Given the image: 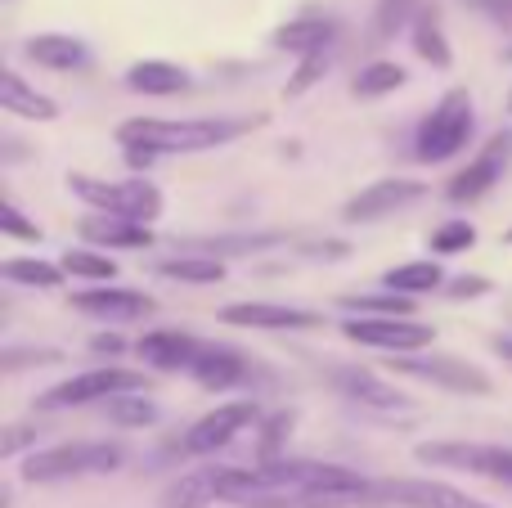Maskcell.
I'll use <instances>...</instances> for the list:
<instances>
[{"label": "cell", "instance_id": "9a60e30c", "mask_svg": "<svg viewBox=\"0 0 512 508\" xmlns=\"http://www.w3.org/2000/svg\"><path fill=\"white\" fill-rule=\"evenodd\" d=\"M333 383H337V392H342L346 401L364 405V410H378V414H400V410H409L405 392H396V387L382 383V378L369 374V369H337Z\"/></svg>", "mask_w": 512, "mask_h": 508}, {"label": "cell", "instance_id": "836d02e7", "mask_svg": "<svg viewBox=\"0 0 512 508\" xmlns=\"http://www.w3.org/2000/svg\"><path fill=\"white\" fill-rule=\"evenodd\" d=\"M409 9H414V0H382L378 9V23H373V32H378V41H387L391 32H396L400 23L409 18Z\"/></svg>", "mask_w": 512, "mask_h": 508}, {"label": "cell", "instance_id": "2e32d148", "mask_svg": "<svg viewBox=\"0 0 512 508\" xmlns=\"http://www.w3.org/2000/svg\"><path fill=\"white\" fill-rule=\"evenodd\" d=\"M140 360L153 369H194V360L203 356V347H198L189 333H176V329H158V333H144L140 338Z\"/></svg>", "mask_w": 512, "mask_h": 508}, {"label": "cell", "instance_id": "d6986e66", "mask_svg": "<svg viewBox=\"0 0 512 508\" xmlns=\"http://www.w3.org/2000/svg\"><path fill=\"white\" fill-rule=\"evenodd\" d=\"M27 59H36L41 68H54V72H72L90 59L86 45L77 36H63V32H41L27 41Z\"/></svg>", "mask_w": 512, "mask_h": 508}, {"label": "cell", "instance_id": "7c38bea8", "mask_svg": "<svg viewBox=\"0 0 512 508\" xmlns=\"http://www.w3.org/2000/svg\"><path fill=\"white\" fill-rule=\"evenodd\" d=\"M508 158H512V135H495V140H490L486 149H481L477 158H472L468 167L450 180V198H454V203H472V198L490 194V185H495V180H504Z\"/></svg>", "mask_w": 512, "mask_h": 508}, {"label": "cell", "instance_id": "e575fe53", "mask_svg": "<svg viewBox=\"0 0 512 508\" xmlns=\"http://www.w3.org/2000/svg\"><path fill=\"white\" fill-rule=\"evenodd\" d=\"M0 230H5V234H14V239H27V243H36V239H41V230H36V225L27 221V216L18 212L14 203H5V207H0Z\"/></svg>", "mask_w": 512, "mask_h": 508}, {"label": "cell", "instance_id": "d590c367", "mask_svg": "<svg viewBox=\"0 0 512 508\" xmlns=\"http://www.w3.org/2000/svg\"><path fill=\"white\" fill-rule=\"evenodd\" d=\"M59 360V351H5V369H18V365H50Z\"/></svg>", "mask_w": 512, "mask_h": 508}, {"label": "cell", "instance_id": "7402d4cb", "mask_svg": "<svg viewBox=\"0 0 512 508\" xmlns=\"http://www.w3.org/2000/svg\"><path fill=\"white\" fill-rule=\"evenodd\" d=\"M346 311H360V320H414V297L405 293H360V297H342Z\"/></svg>", "mask_w": 512, "mask_h": 508}, {"label": "cell", "instance_id": "4316f807", "mask_svg": "<svg viewBox=\"0 0 512 508\" xmlns=\"http://www.w3.org/2000/svg\"><path fill=\"white\" fill-rule=\"evenodd\" d=\"M63 275H77V279H99V284H108V279L117 275V261L104 257V252H86V248H72L63 252Z\"/></svg>", "mask_w": 512, "mask_h": 508}, {"label": "cell", "instance_id": "4dcf8cb0", "mask_svg": "<svg viewBox=\"0 0 512 508\" xmlns=\"http://www.w3.org/2000/svg\"><path fill=\"white\" fill-rule=\"evenodd\" d=\"M108 414H113V423H122V428H140V423H153V405L144 401V396H117V401H108Z\"/></svg>", "mask_w": 512, "mask_h": 508}, {"label": "cell", "instance_id": "3957f363", "mask_svg": "<svg viewBox=\"0 0 512 508\" xmlns=\"http://www.w3.org/2000/svg\"><path fill=\"white\" fill-rule=\"evenodd\" d=\"M68 189L81 203L95 207V212L126 216V221H140V225H149L162 212V194L153 180H99L77 171V176H68Z\"/></svg>", "mask_w": 512, "mask_h": 508}, {"label": "cell", "instance_id": "74e56055", "mask_svg": "<svg viewBox=\"0 0 512 508\" xmlns=\"http://www.w3.org/2000/svg\"><path fill=\"white\" fill-rule=\"evenodd\" d=\"M90 347H95V351H108V356H117V351H122V338H113V333H99Z\"/></svg>", "mask_w": 512, "mask_h": 508}, {"label": "cell", "instance_id": "44dd1931", "mask_svg": "<svg viewBox=\"0 0 512 508\" xmlns=\"http://www.w3.org/2000/svg\"><path fill=\"white\" fill-rule=\"evenodd\" d=\"M189 374H194L207 392H221V387H230V383H239V378H243V360L234 356V351L203 347V356L194 360V369H189Z\"/></svg>", "mask_w": 512, "mask_h": 508}, {"label": "cell", "instance_id": "5bb4252c", "mask_svg": "<svg viewBox=\"0 0 512 508\" xmlns=\"http://www.w3.org/2000/svg\"><path fill=\"white\" fill-rule=\"evenodd\" d=\"M72 306L86 315H95V320H144V315L158 311V302H153L149 293H135V288H90V293H77L72 297Z\"/></svg>", "mask_w": 512, "mask_h": 508}, {"label": "cell", "instance_id": "d4e9b609", "mask_svg": "<svg viewBox=\"0 0 512 508\" xmlns=\"http://www.w3.org/2000/svg\"><path fill=\"white\" fill-rule=\"evenodd\" d=\"M441 266L436 261H409V266H396L387 270V279L382 284L391 288V293H405V297H418V293H432V288H441Z\"/></svg>", "mask_w": 512, "mask_h": 508}, {"label": "cell", "instance_id": "f1b7e54d", "mask_svg": "<svg viewBox=\"0 0 512 508\" xmlns=\"http://www.w3.org/2000/svg\"><path fill=\"white\" fill-rule=\"evenodd\" d=\"M405 86V68L400 63H369V68L355 77V95H387V90Z\"/></svg>", "mask_w": 512, "mask_h": 508}, {"label": "cell", "instance_id": "ffe728a7", "mask_svg": "<svg viewBox=\"0 0 512 508\" xmlns=\"http://www.w3.org/2000/svg\"><path fill=\"white\" fill-rule=\"evenodd\" d=\"M126 86L140 90V95H176V90L189 86V77H185V68H176L167 59H144L126 72Z\"/></svg>", "mask_w": 512, "mask_h": 508}, {"label": "cell", "instance_id": "5b68a950", "mask_svg": "<svg viewBox=\"0 0 512 508\" xmlns=\"http://www.w3.org/2000/svg\"><path fill=\"white\" fill-rule=\"evenodd\" d=\"M472 140V95L468 90H450L418 126V162H445Z\"/></svg>", "mask_w": 512, "mask_h": 508}, {"label": "cell", "instance_id": "ba28073f", "mask_svg": "<svg viewBox=\"0 0 512 508\" xmlns=\"http://www.w3.org/2000/svg\"><path fill=\"white\" fill-rule=\"evenodd\" d=\"M256 419V405L252 401H230V405H216L212 414H203V419L194 423V428L185 432V441H180V450L185 455H212V450L230 446L234 437H239L243 428Z\"/></svg>", "mask_w": 512, "mask_h": 508}, {"label": "cell", "instance_id": "8992f818", "mask_svg": "<svg viewBox=\"0 0 512 508\" xmlns=\"http://www.w3.org/2000/svg\"><path fill=\"white\" fill-rule=\"evenodd\" d=\"M418 464L432 468H459V473H477L512 491V450L508 446H481V441H427L414 450Z\"/></svg>", "mask_w": 512, "mask_h": 508}, {"label": "cell", "instance_id": "7a4b0ae2", "mask_svg": "<svg viewBox=\"0 0 512 508\" xmlns=\"http://www.w3.org/2000/svg\"><path fill=\"white\" fill-rule=\"evenodd\" d=\"M122 464V446L113 441H68V446L36 450L23 459V482L50 486V482H72V477H95L113 473Z\"/></svg>", "mask_w": 512, "mask_h": 508}, {"label": "cell", "instance_id": "f35d334b", "mask_svg": "<svg viewBox=\"0 0 512 508\" xmlns=\"http://www.w3.org/2000/svg\"><path fill=\"white\" fill-rule=\"evenodd\" d=\"M499 351H504V356L512 360V342H499Z\"/></svg>", "mask_w": 512, "mask_h": 508}, {"label": "cell", "instance_id": "1f68e13d", "mask_svg": "<svg viewBox=\"0 0 512 508\" xmlns=\"http://www.w3.org/2000/svg\"><path fill=\"white\" fill-rule=\"evenodd\" d=\"M472 239H477V230H472L468 221H450V225H441V230H436L432 248L436 252H463V248H472Z\"/></svg>", "mask_w": 512, "mask_h": 508}, {"label": "cell", "instance_id": "6da1fadb", "mask_svg": "<svg viewBox=\"0 0 512 508\" xmlns=\"http://www.w3.org/2000/svg\"><path fill=\"white\" fill-rule=\"evenodd\" d=\"M243 131V122H221V117H185V122H167V117H135V122L117 126V140L126 153H144V158H167V153H207L230 144Z\"/></svg>", "mask_w": 512, "mask_h": 508}, {"label": "cell", "instance_id": "30bf717a", "mask_svg": "<svg viewBox=\"0 0 512 508\" xmlns=\"http://www.w3.org/2000/svg\"><path fill=\"white\" fill-rule=\"evenodd\" d=\"M427 189L418 185V180H405V176H387V180H373V185H364L360 194L346 203V221H382V216L400 212V207L418 203Z\"/></svg>", "mask_w": 512, "mask_h": 508}, {"label": "cell", "instance_id": "9c48e42d", "mask_svg": "<svg viewBox=\"0 0 512 508\" xmlns=\"http://www.w3.org/2000/svg\"><path fill=\"white\" fill-rule=\"evenodd\" d=\"M342 333H346L351 342H360V347L396 351V356L427 347V342L436 338L432 324H418V320H346Z\"/></svg>", "mask_w": 512, "mask_h": 508}, {"label": "cell", "instance_id": "603a6c76", "mask_svg": "<svg viewBox=\"0 0 512 508\" xmlns=\"http://www.w3.org/2000/svg\"><path fill=\"white\" fill-rule=\"evenodd\" d=\"M328 41H333V23H324V18H301V23H288L274 32V45L279 50H297L301 59L328 50Z\"/></svg>", "mask_w": 512, "mask_h": 508}, {"label": "cell", "instance_id": "277c9868", "mask_svg": "<svg viewBox=\"0 0 512 508\" xmlns=\"http://www.w3.org/2000/svg\"><path fill=\"white\" fill-rule=\"evenodd\" d=\"M149 392V378L140 369H86V374H72L63 383H54L50 392L36 396V410H72V405H90V401H117V396H140Z\"/></svg>", "mask_w": 512, "mask_h": 508}, {"label": "cell", "instance_id": "4fadbf2b", "mask_svg": "<svg viewBox=\"0 0 512 508\" xmlns=\"http://www.w3.org/2000/svg\"><path fill=\"white\" fill-rule=\"evenodd\" d=\"M221 324H239V329H319L324 315L279 302H234L221 311Z\"/></svg>", "mask_w": 512, "mask_h": 508}, {"label": "cell", "instance_id": "cb8c5ba5", "mask_svg": "<svg viewBox=\"0 0 512 508\" xmlns=\"http://www.w3.org/2000/svg\"><path fill=\"white\" fill-rule=\"evenodd\" d=\"M203 504H216V468H194L162 495V508H203Z\"/></svg>", "mask_w": 512, "mask_h": 508}, {"label": "cell", "instance_id": "60d3db41", "mask_svg": "<svg viewBox=\"0 0 512 508\" xmlns=\"http://www.w3.org/2000/svg\"><path fill=\"white\" fill-rule=\"evenodd\" d=\"M508 108H512V95H508Z\"/></svg>", "mask_w": 512, "mask_h": 508}, {"label": "cell", "instance_id": "484cf974", "mask_svg": "<svg viewBox=\"0 0 512 508\" xmlns=\"http://www.w3.org/2000/svg\"><path fill=\"white\" fill-rule=\"evenodd\" d=\"M158 275L185 279V284H216L225 275V266L212 257H167V261H158Z\"/></svg>", "mask_w": 512, "mask_h": 508}, {"label": "cell", "instance_id": "83f0119b", "mask_svg": "<svg viewBox=\"0 0 512 508\" xmlns=\"http://www.w3.org/2000/svg\"><path fill=\"white\" fill-rule=\"evenodd\" d=\"M0 275L14 279V284H27V288H59L63 279V266H50V261H5Z\"/></svg>", "mask_w": 512, "mask_h": 508}, {"label": "cell", "instance_id": "e0dca14e", "mask_svg": "<svg viewBox=\"0 0 512 508\" xmlns=\"http://www.w3.org/2000/svg\"><path fill=\"white\" fill-rule=\"evenodd\" d=\"M81 239L104 243V248H149L153 234H149V225H140V221L99 212V216H86V221H81Z\"/></svg>", "mask_w": 512, "mask_h": 508}, {"label": "cell", "instance_id": "f546056e", "mask_svg": "<svg viewBox=\"0 0 512 508\" xmlns=\"http://www.w3.org/2000/svg\"><path fill=\"white\" fill-rule=\"evenodd\" d=\"M414 45H418V54H423V59L436 63V68H445V63H450V45H445L441 27H436L432 18H418V23H414Z\"/></svg>", "mask_w": 512, "mask_h": 508}, {"label": "cell", "instance_id": "d6a6232c", "mask_svg": "<svg viewBox=\"0 0 512 508\" xmlns=\"http://www.w3.org/2000/svg\"><path fill=\"white\" fill-rule=\"evenodd\" d=\"M324 68H328V50L306 54V59H301V68H297V77L288 81V95H306V90L315 86L319 77H324Z\"/></svg>", "mask_w": 512, "mask_h": 508}, {"label": "cell", "instance_id": "52a82bcc", "mask_svg": "<svg viewBox=\"0 0 512 508\" xmlns=\"http://www.w3.org/2000/svg\"><path fill=\"white\" fill-rule=\"evenodd\" d=\"M373 500H387L400 508H495L468 491H454L432 477H391V482H373Z\"/></svg>", "mask_w": 512, "mask_h": 508}, {"label": "cell", "instance_id": "8d00e7d4", "mask_svg": "<svg viewBox=\"0 0 512 508\" xmlns=\"http://www.w3.org/2000/svg\"><path fill=\"white\" fill-rule=\"evenodd\" d=\"M477 293H486V279H459L450 288V297H477Z\"/></svg>", "mask_w": 512, "mask_h": 508}, {"label": "cell", "instance_id": "8fae6325", "mask_svg": "<svg viewBox=\"0 0 512 508\" xmlns=\"http://www.w3.org/2000/svg\"><path fill=\"white\" fill-rule=\"evenodd\" d=\"M400 374L409 378H423V383H436V387H450V392H468V396H486L490 392V378L481 374L477 365L459 356H427V360H391Z\"/></svg>", "mask_w": 512, "mask_h": 508}, {"label": "cell", "instance_id": "ac0fdd59", "mask_svg": "<svg viewBox=\"0 0 512 508\" xmlns=\"http://www.w3.org/2000/svg\"><path fill=\"white\" fill-rule=\"evenodd\" d=\"M0 108H9L14 117H32V122H54V117H59L54 99L41 95V90H32V86H23L18 72H0Z\"/></svg>", "mask_w": 512, "mask_h": 508}, {"label": "cell", "instance_id": "ab89813d", "mask_svg": "<svg viewBox=\"0 0 512 508\" xmlns=\"http://www.w3.org/2000/svg\"><path fill=\"white\" fill-rule=\"evenodd\" d=\"M508 243H512V230H508Z\"/></svg>", "mask_w": 512, "mask_h": 508}]
</instances>
